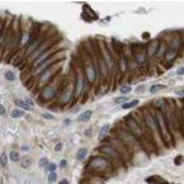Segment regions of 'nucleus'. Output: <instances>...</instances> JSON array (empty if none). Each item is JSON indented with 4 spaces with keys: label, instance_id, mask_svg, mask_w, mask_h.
<instances>
[{
    "label": "nucleus",
    "instance_id": "3",
    "mask_svg": "<svg viewBox=\"0 0 184 184\" xmlns=\"http://www.w3.org/2000/svg\"><path fill=\"white\" fill-rule=\"evenodd\" d=\"M31 164H32V157H29V156L22 157V160H20V166L23 168V169H27Z\"/></svg>",
    "mask_w": 184,
    "mask_h": 184
},
{
    "label": "nucleus",
    "instance_id": "27",
    "mask_svg": "<svg viewBox=\"0 0 184 184\" xmlns=\"http://www.w3.org/2000/svg\"><path fill=\"white\" fill-rule=\"evenodd\" d=\"M22 150H24V151H27V150H28V147H27V146H23V147H22Z\"/></svg>",
    "mask_w": 184,
    "mask_h": 184
},
{
    "label": "nucleus",
    "instance_id": "20",
    "mask_svg": "<svg viewBox=\"0 0 184 184\" xmlns=\"http://www.w3.org/2000/svg\"><path fill=\"white\" fill-rule=\"evenodd\" d=\"M176 74H178V75H184V67L178 69V70H176Z\"/></svg>",
    "mask_w": 184,
    "mask_h": 184
},
{
    "label": "nucleus",
    "instance_id": "9",
    "mask_svg": "<svg viewBox=\"0 0 184 184\" xmlns=\"http://www.w3.org/2000/svg\"><path fill=\"white\" fill-rule=\"evenodd\" d=\"M4 76H5V79L8 80V81H14V80H15V74H14L13 71H6Z\"/></svg>",
    "mask_w": 184,
    "mask_h": 184
},
{
    "label": "nucleus",
    "instance_id": "16",
    "mask_svg": "<svg viewBox=\"0 0 184 184\" xmlns=\"http://www.w3.org/2000/svg\"><path fill=\"white\" fill-rule=\"evenodd\" d=\"M6 161H8V159H6V154H1V165L3 166L6 165Z\"/></svg>",
    "mask_w": 184,
    "mask_h": 184
},
{
    "label": "nucleus",
    "instance_id": "1",
    "mask_svg": "<svg viewBox=\"0 0 184 184\" xmlns=\"http://www.w3.org/2000/svg\"><path fill=\"white\" fill-rule=\"evenodd\" d=\"M91 110L90 109H88V110H85V112L83 113V114H80L79 117H78V119L80 121V122H86V121H89L90 119V117H91Z\"/></svg>",
    "mask_w": 184,
    "mask_h": 184
},
{
    "label": "nucleus",
    "instance_id": "17",
    "mask_svg": "<svg viewBox=\"0 0 184 184\" xmlns=\"http://www.w3.org/2000/svg\"><path fill=\"white\" fill-rule=\"evenodd\" d=\"M42 117H45L46 119H55V117L52 114H48V113H42Z\"/></svg>",
    "mask_w": 184,
    "mask_h": 184
},
{
    "label": "nucleus",
    "instance_id": "6",
    "mask_svg": "<svg viewBox=\"0 0 184 184\" xmlns=\"http://www.w3.org/2000/svg\"><path fill=\"white\" fill-rule=\"evenodd\" d=\"M108 131H109V124H104L102 128H100V132H99V136H98V138L99 140H102L104 136L108 133Z\"/></svg>",
    "mask_w": 184,
    "mask_h": 184
},
{
    "label": "nucleus",
    "instance_id": "11",
    "mask_svg": "<svg viewBox=\"0 0 184 184\" xmlns=\"http://www.w3.org/2000/svg\"><path fill=\"white\" fill-rule=\"evenodd\" d=\"M9 157H10V160H12V161H19V154H18L17 151H12V152H10V155H9Z\"/></svg>",
    "mask_w": 184,
    "mask_h": 184
},
{
    "label": "nucleus",
    "instance_id": "25",
    "mask_svg": "<svg viewBox=\"0 0 184 184\" xmlns=\"http://www.w3.org/2000/svg\"><path fill=\"white\" fill-rule=\"evenodd\" d=\"M60 184H69V180L67 179H62L60 182Z\"/></svg>",
    "mask_w": 184,
    "mask_h": 184
},
{
    "label": "nucleus",
    "instance_id": "26",
    "mask_svg": "<svg viewBox=\"0 0 184 184\" xmlns=\"http://www.w3.org/2000/svg\"><path fill=\"white\" fill-rule=\"evenodd\" d=\"M176 94H178V95H184V90H179V91H176Z\"/></svg>",
    "mask_w": 184,
    "mask_h": 184
},
{
    "label": "nucleus",
    "instance_id": "24",
    "mask_svg": "<svg viewBox=\"0 0 184 184\" xmlns=\"http://www.w3.org/2000/svg\"><path fill=\"white\" fill-rule=\"evenodd\" d=\"M25 102H27V103H28V105H31V107H33V105H34V104H33V102L31 100V99H27V100H25Z\"/></svg>",
    "mask_w": 184,
    "mask_h": 184
},
{
    "label": "nucleus",
    "instance_id": "15",
    "mask_svg": "<svg viewBox=\"0 0 184 184\" xmlns=\"http://www.w3.org/2000/svg\"><path fill=\"white\" fill-rule=\"evenodd\" d=\"M168 52H169V53H166V55H165V58H166L168 61H170L171 58L175 56V51H168Z\"/></svg>",
    "mask_w": 184,
    "mask_h": 184
},
{
    "label": "nucleus",
    "instance_id": "12",
    "mask_svg": "<svg viewBox=\"0 0 184 184\" xmlns=\"http://www.w3.org/2000/svg\"><path fill=\"white\" fill-rule=\"evenodd\" d=\"M56 178H57V174H56L55 171L50 173V175H48V182H50V183H53L55 180H56Z\"/></svg>",
    "mask_w": 184,
    "mask_h": 184
},
{
    "label": "nucleus",
    "instance_id": "2",
    "mask_svg": "<svg viewBox=\"0 0 184 184\" xmlns=\"http://www.w3.org/2000/svg\"><path fill=\"white\" fill-rule=\"evenodd\" d=\"M86 154H88V150L85 149V147H81V149H79L78 154H76V159H78L79 161H83L86 157Z\"/></svg>",
    "mask_w": 184,
    "mask_h": 184
},
{
    "label": "nucleus",
    "instance_id": "22",
    "mask_svg": "<svg viewBox=\"0 0 184 184\" xmlns=\"http://www.w3.org/2000/svg\"><path fill=\"white\" fill-rule=\"evenodd\" d=\"M0 112H1V114H4V113H5V107L4 105L0 107Z\"/></svg>",
    "mask_w": 184,
    "mask_h": 184
},
{
    "label": "nucleus",
    "instance_id": "10",
    "mask_svg": "<svg viewBox=\"0 0 184 184\" xmlns=\"http://www.w3.org/2000/svg\"><path fill=\"white\" fill-rule=\"evenodd\" d=\"M127 102V97H124V95H121V97H117V98H114V103L116 104H124V103Z\"/></svg>",
    "mask_w": 184,
    "mask_h": 184
},
{
    "label": "nucleus",
    "instance_id": "4",
    "mask_svg": "<svg viewBox=\"0 0 184 184\" xmlns=\"http://www.w3.org/2000/svg\"><path fill=\"white\" fill-rule=\"evenodd\" d=\"M140 103L138 99H133V100H131L130 103H124V104H122V109H130V108H133V107H136Z\"/></svg>",
    "mask_w": 184,
    "mask_h": 184
},
{
    "label": "nucleus",
    "instance_id": "7",
    "mask_svg": "<svg viewBox=\"0 0 184 184\" xmlns=\"http://www.w3.org/2000/svg\"><path fill=\"white\" fill-rule=\"evenodd\" d=\"M15 104L19 107V108L25 109V110H31V109H32V107H31V105H28V103H25V102H23V100H17V102H15Z\"/></svg>",
    "mask_w": 184,
    "mask_h": 184
},
{
    "label": "nucleus",
    "instance_id": "5",
    "mask_svg": "<svg viewBox=\"0 0 184 184\" xmlns=\"http://www.w3.org/2000/svg\"><path fill=\"white\" fill-rule=\"evenodd\" d=\"M10 116H12V118H20V117L24 116V112L22 109H13Z\"/></svg>",
    "mask_w": 184,
    "mask_h": 184
},
{
    "label": "nucleus",
    "instance_id": "21",
    "mask_svg": "<svg viewBox=\"0 0 184 184\" xmlns=\"http://www.w3.org/2000/svg\"><path fill=\"white\" fill-rule=\"evenodd\" d=\"M61 149H62V143H57V145L55 146V150H56V151H60Z\"/></svg>",
    "mask_w": 184,
    "mask_h": 184
},
{
    "label": "nucleus",
    "instance_id": "8",
    "mask_svg": "<svg viewBox=\"0 0 184 184\" xmlns=\"http://www.w3.org/2000/svg\"><path fill=\"white\" fill-rule=\"evenodd\" d=\"M165 85H161V84H156V85H152L151 88H150V93H152V94H155V93H157L159 90H163V89H165Z\"/></svg>",
    "mask_w": 184,
    "mask_h": 184
},
{
    "label": "nucleus",
    "instance_id": "19",
    "mask_svg": "<svg viewBox=\"0 0 184 184\" xmlns=\"http://www.w3.org/2000/svg\"><path fill=\"white\" fill-rule=\"evenodd\" d=\"M66 164H67V161H66L65 159H62V160L60 161V168H61V169H64V168H66Z\"/></svg>",
    "mask_w": 184,
    "mask_h": 184
},
{
    "label": "nucleus",
    "instance_id": "13",
    "mask_svg": "<svg viewBox=\"0 0 184 184\" xmlns=\"http://www.w3.org/2000/svg\"><path fill=\"white\" fill-rule=\"evenodd\" d=\"M130 91H131V86H128V85H123L121 88V93L122 94H127V93H130Z\"/></svg>",
    "mask_w": 184,
    "mask_h": 184
},
{
    "label": "nucleus",
    "instance_id": "23",
    "mask_svg": "<svg viewBox=\"0 0 184 184\" xmlns=\"http://www.w3.org/2000/svg\"><path fill=\"white\" fill-rule=\"evenodd\" d=\"M70 123H71V121H70V119H65V121H64V124H65V126H69Z\"/></svg>",
    "mask_w": 184,
    "mask_h": 184
},
{
    "label": "nucleus",
    "instance_id": "14",
    "mask_svg": "<svg viewBox=\"0 0 184 184\" xmlns=\"http://www.w3.org/2000/svg\"><path fill=\"white\" fill-rule=\"evenodd\" d=\"M48 160H47V159H41V160H39V166H41V168H47V166H48Z\"/></svg>",
    "mask_w": 184,
    "mask_h": 184
},
{
    "label": "nucleus",
    "instance_id": "18",
    "mask_svg": "<svg viewBox=\"0 0 184 184\" xmlns=\"http://www.w3.org/2000/svg\"><path fill=\"white\" fill-rule=\"evenodd\" d=\"M47 169H48V170H50L51 173H52V171H55V170H56V165H55V164L52 163V164H50L48 166H47Z\"/></svg>",
    "mask_w": 184,
    "mask_h": 184
}]
</instances>
